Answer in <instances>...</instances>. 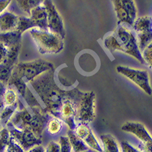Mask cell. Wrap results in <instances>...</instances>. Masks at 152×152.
<instances>
[{
	"mask_svg": "<svg viewBox=\"0 0 152 152\" xmlns=\"http://www.w3.org/2000/svg\"><path fill=\"white\" fill-rule=\"evenodd\" d=\"M29 83L45 104L48 111L58 117L62 103L65 99L63 98L64 92L59 89L51 76H40Z\"/></svg>",
	"mask_w": 152,
	"mask_h": 152,
	"instance_id": "obj_1",
	"label": "cell"
},
{
	"mask_svg": "<svg viewBox=\"0 0 152 152\" xmlns=\"http://www.w3.org/2000/svg\"><path fill=\"white\" fill-rule=\"evenodd\" d=\"M29 33L42 54H57L63 49V38L48 29L33 28Z\"/></svg>",
	"mask_w": 152,
	"mask_h": 152,
	"instance_id": "obj_2",
	"label": "cell"
},
{
	"mask_svg": "<svg viewBox=\"0 0 152 152\" xmlns=\"http://www.w3.org/2000/svg\"><path fill=\"white\" fill-rule=\"evenodd\" d=\"M54 68L51 63L42 60L22 62L15 64L10 77L26 79L29 83L33 81L40 75Z\"/></svg>",
	"mask_w": 152,
	"mask_h": 152,
	"instance_id": "obj_3",
	"label": "cell"
},
{
	"mask_svg": "<svg viewBox=\"0 0 152 152\" xmlns=\"http://www.w3.org/2000/svg\"><path fill=\"white\" fill-rule=\"evenodd\" d=\"M117 35L125 45V52L144 63L141 50L139 48L137 40L132 31L125 25H120L117 29Z\"/></svg>",
	"mask_w": 152,
	"mask_h": 152,
	"instance_id": "obj_4",
	"label": "cell"
},
{
	"mask_svg": "<svg viewBox=\"0 0 152 152\" xmlns=\"http://www.w3.org/2000/svg\"><path fill=\"white\" fill-rule=\"evenodd\" d=\"M116 70L118 73L125 76L140 87L148 95H151V88L149 83L148 74L146 70L134 69L123 66H118Z\"/></svg>",
	"mask_w": 152,
	"mask_h": 152,
	"instance_id": "obj_5",
	"label": "cell"
},
{
	"mask_svg": "<svg viewBox=\"0 0 152 152\" xmlns=\"http://www.w3.org/2000/svg\"><path fill=\"white\" fill-rule=\"evenodd\" d=\"M95 99L94 92H88L83 95L78 115V120L81 124L87 125L94 120L95 117Z\"/></svg>",
	"mask_w": 152,
	"mask_h": 152,
	"instance_id": "obj_6",
	"label": "cell"
},
{
	"mask_svg": "<svg viewBox=\"0 0 152 152\" xmlns=\"http://www.w3.org/2000/svg\"><path fill=\"white\" fill-rule=\"evenodd\" d=\"M113 3L118 19V24L125 23L133 26L136 20L137 15L136 7L134 2L128 0H118L114 1Z\"/></svg>",
	"mask_w": 152,
	"mask_h": 152,
	"instance_id": "obj_7",
	"label": "cell"
},
{
	"mask_svg": "<svg viewBox=\"0 0 152 152\" xmlns=\"http://www.w3.org/2000/svg\"><path fill=\"white\" fill-rule=\"evenodd\" d=\"M133 28L138 35V45L140 50L144 49L151 44V19L144 16L135 21Z\"/></svg>",
	"mask_w": 152,
	"mask_h": 152,
	"instance_id": "obj_8",
	"label": "cell"
},
{
	"mask_svg": "<svg viewBox=\"0 0 152 152\" xmlns=\"http://www.w3.org/2000/svg\"><path fill=\"white\" fill-rule=\"evenodd\" d=\"M11 136L23 148L25 151L32 148L36 146L40 145L41 138L38 137L30 129H24L18 130L14 129L10 131Z\"/></svg>",
	"mask_w": 152,
	"mask_h": 152,
	"instance_id": "obj_9",
	"label": "cell"
},
{
	"mask_svg": "<svg viewBox=\"0 0 152 152\" xmlns=\"http://www.w3.org/2000/svg\"><path fill=\"white\" fill-rule=\"evenodd\" d=\"M44 5L48 14V29L60 35L63 39L65 36L63 23L60 14L50 1H45Z\"/></svg>",
	"mask_w": 152,
	"mask_h": 152,
	"instance_id": "obj_10",
	"label": "cell"
},
{
	"mask_svg": "<svg viewBox=\"0 0 152 152\" xmlns=\"http://www.w3.org/2000/svg\"><path fill=\"white\" fill-rule=\"evenodd\" d=\"M74 132L77 136L82 139L90 150L96 152H104L102 147L100 145L98 139L87 125L80 124L77 125Z\"/></svg>",
	"mask_w": 152,
	"mask_h": 152,
	"instance_id": "obj_11",
	"label": "cell"
},
{
	"mask_svg": "<svg viewBox=\"0 0 152 152\" xmlns=\"http://www.w3.org/2000/svg\"><path fill=\"white\" fill-rule=\"evenodd\" d=\"M77 115V107L72 100L65 99L62 103L59 113L58 117L62 121H64L69 125L70 130L74 131L75 129V117Z\"/></svg>",
	"mask_w": 152,
	"mask_h": 152,
	"instance_id": "obj_12",
	"label": "cell"
},
{
	"mask_svg": "<svg viewBox=\"0 0 152 152\" xmlns=\"http://www.w3.org/2000/svg\"><path fill=\"white\" fill-rule=\"evenodd\" d=\"M121 130L124 132L134 134L141 142H152L151 135L142 124L137 122H126L121 126Z\"/></svg>",
	"mask_w": 152,
	"mask_h": 152,
	"instance_id": "obj_13",
	"label": "cell"
},
{
	"mask_svg": "<svg viewBox=\"0 0 152 152\" xmlns=\"http://www.w3.org/2000/svg\"><path fill=\"white\" fill-rule=\"evenodd\" d=\"M33 28L48 29V14L44 3H40L31 11L29 16Z\"/></svg>",
	"mask_w": 152,
	"mask_h": 152,
	"instance_id": "obj_14",
	"label": "cell"
},
{
	"mask_svg": "<svg viewBox=\"0 0 152 152\" xmlns=\"http://www.w3.org/2000/svg\"><path fill=\"white\" fill-rule=\"evenodd\" d=\"M19 16L8 10L0 15V33H5L16 30Z\"/></svg>",
	"mask_w": 152,
	"mask_h": 152,
	"instance_id": "obj_15",
	"label": "cell"
},
{
	"mask_svg": "<svg viewBox=\"0 0 152 152\" xmlns=\"http://www.w3.org/2000/svg\"><path fill=\"white\" fill-rule=\"evenodd\" d=\"M100 137L103 144L104 152H120L118 142L111 135L104 134Z\"/></svg>",
	"mask_w": 152,
	"mask_h": 152,
	"instance_id": "obj_16",
	"label": "cell"
},
{
	"mask_svg": "<svg viewBox=\"0 0 152 152\" xmlns=\"http://www.w3.org/2000/svg\"><path fill=\"white\" fill-rule=\"evenodd\" d=\"M68 137L74 152H86L90 150L82 139L77 136L72 130H70L68 132Z\"/></svg>",
	"mask_w": 152,
	"mask_h": 152,
	"instance_id": "obj_17",
	"label": "cell"
},
{
	"mask_svg": "<svg viewBox=\"0 0 152 152\" xmlns=\"http://www.w3.org/2000/svg\"><path fill=\"white\" fill-rule=\"evenodd\" d=\"M1 100L3 106H12L19 102L18 95L11 86H7L2 96Z\"/></svg>",
	"mask_w": 152,
	"mask_h": 152,
	"instance_id": "obj_18",
	"label": "cell"
},
{
	"mask_svg": "<svg viewBox=\"0 0 152 152\" xmlns=\"http://www.w3.org/2000/svg\"><path fill=\"white\" fill-rule=\"evenodd\" d=\"M46 127L49 134L56 135L60 133L63 129V121L60 118H53L48 121Z\"/></svg>",
	"mask_w": 152,
	"mask_h": 152,
	"instance_id": "obj_19",
	"label": "cell"
},
{
	"mask_svg": "<svg viewBox=\"0 0 152 152\" xmlns=\"http://www.w3.org/2000/svg\"><path fill=\"white\" fill-rule=\"evenodd\" d=\"M104 44L109 50H120V51L125 52L124 48L122 47V45L119 43L115 35H109L104 39Z\"/></svg>",
	"mask_w": 152,
	"mask_h": 152,
	"instance_id": "obj_20",
	"label": "cell"
},
{
	"mask_svg": "<svg viewBox=\"0 0 152 152\" xmlns=\"http://www.w3.org/2000/svg\"><path fill=\"white\" fill-rule=\"evenodd\" d=\"M14 66L7 65H0V81L8 86V81L10 78Z\"/></svg>",
	"mask_w": 152,
	"mask_h": 152,
	"instance_id": "obj_21",
	"label": "cell"
},
{
	"mask_svg": "<svg viewBox=\"0 0 152 152\" xmlns=\"http://www.w3.org/2000/svg\"><path fill=\"white\" fill-rule=\"evenodd\" d=\"M17 3H18V5L20 9L27 13L29 16L33 8L40 4L39 3H40L39 1H18Z\"/></svg>",
	"mask_w": 152,
	"mask_h": 152,
	"instance_id": "obj_22",
	"label": "cell"
},
{
	"mask_svg": "<svg viewBox=\"0 0 152 152\" xmlns=\"http://www.w3.org/2000/svg\"><path fill=\"white\" fill-rule=\"evenodd\" d=\"M10 45H7L4 42L0 41V65L6 63Z\"/></svg>",
	"mask_w": 152,
	"mask_h": 152,
	"instance_id": "obj_23",
	"label": "cell"
},
{
	"mask_svg": "<svg viewBox=\"0 0 152 152\" xmlns=\"http://www.w3.org/2000/svg\"><path fill=\"white\" fill-rule=\"evenodd\" d=\"M59 143L60 145L61 152H72V147L68 136H60Z\"/></svg>",
	"mask_w": 152,
	"mask_h": 152,
	"instance_id": "obj_24",
	"label": "cell"
},
{
	"mask_svg": "<svg viewBox=\"0 0 152 152\" xmlns=\"http://www.w3.org/2000/svg\"><path fill=\"white\" fill-rule=\"evenodd\" d=\"M151 53H152V45L151 43L144 49V50H143V54H141L143 61H144V62L146 63V64L150 67V68L151 67V63H152Z\"/></svg>",
	"mask_w": 152,
	"mask_h": 152,
	"instance_id": "obj_25",
	"label": "cell"
},
{
	"mask_svg": "<svg viewBox=\"0 0 152 152\" xmlns=\"http://www.w3.org/2000/svg\"><path fill=\"white\" fill-rule=\"evenodd\" d=\"M45 152H61L60 143L54 141L49 142L45 149Z\"/></svg>",
	"mask_w": 152,
	"mask_h": 152,
	"instance_id": "obj_26",
	"label": "cell"
},
{
	"mask_svg": "<svg viewBox=\"0 0 152 152\" xmlns=\"http://www.w3.org/2000/svg\"><path fill=\"white\" fill-rule=\"evenodd\" d=\"M121 147L122 152H141L139 150L135 148L130 143L125 141L121 142Z\"/></svg>",
	"mask_w": 152,
	"mask_h": 152,
	"instance_id": "obj_27",
	"label": "cell"
},
{
	"mask_svg": "<svg viewBox=\"0 0 152 152\" xmlns=\"http://www.w3.org/2000/svg\"><path fill=\"white\" fill-rule=\"evenodd\" d=\"M138 148L141 152H151L152 142L144 143L140 142Z\"/></svg>",
	"mask_w": 152,
	"mask_h": 152,
	"instance_id": "obj_28",
	"label": "cell"
},
{
	"mask_svg": "<svg viewBox=\"0 0 152 152\" xmlns=\"http://www.w3.org/2000/svg\"><path fill=\"white\" fill-rule=\"evenodd\" d=\"M11 3L10 0H0V15L8 10Z\"/></svg>",
	"mask_w": 152,
	"mask_h": 152,
	"instance_id": "obj_29",
	"label": "cell"
},
{
	"mask_svg": "<svg viewBox=\"0 0 152 152\" xmlns=\"http://www.w3.org/2000/svg\"><path fill=\"white\" fill-rule=\"evenodd\" d=\"M28 152H45V148L41 145H39L32 148Z\"/></svg>",
	"mask_w": 152,
	"mask_h": 152,
	"instance_id": "obj_30",
	"label": "cell"
},
{
	"mask_svg": "<svg viewBox=\"0 0 152 152\" xmlns=\"http://www.w3.org/2000/svg\"><path fill=\"white\" fill-rule=\"evenodd\" d=\"M7 87V86L6 84L0 81V99L2 98V96L4 94V92H5Z\"/></svg>",
	"mask_w": 152,
	"mask_h": 152,
	"instance_id": "obj_31",
	"label": "cell"
},
{
	"mask_svg": "<svg viewBox=\"0 0 152 152\" xmlns=\"http://www.w3.org/2000/svg\"><path fill=\"white\" fill-rule=\"evenodd\" d=\"M86 152H96V151H94V150H89V151H86Z\"/></svg>",
	"mask_w": 152,
	"mask_h": 152,
	"instance_id": "obj_32",
	"label": "cell"
}]
</instances>
